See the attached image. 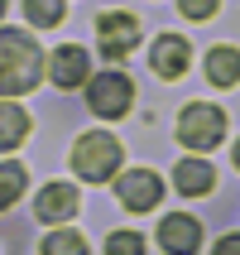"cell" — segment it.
<instances>
[{"mask_svg":"<svg viewBox=\"0 0 240 255\" xmlns=\"http://www.w3.org/2000/svg\"><path fill=\"white\" fill-rule=\"evenodd\" d=\"M43 77V58L39 43L29 39L24 29H0V101L34 92Z\"/></svg>","mask_w":240,"mask_h":255,"instance_id":"1","label":"cell"},{"mask_svg":"<svg viewBox=\"0 0 240 255\" xmlns=\"http://www.w3.org/2000/svg\"><path fill=\"white\" fill-rule=\"evenodd\" d=\"M72 169L82 173L86 183L115 178V169H120V140L106 135V130H86L82 140L72 144Z\"/></svg>","mask_w":240,"mask_h":255,"instance_id":"2","label":"cell"},{"mask_svg":"<svg viewBox=\"0 0 240 255\" xmlns=\"http://www.w3.org/2000/svg\"><path fill=\"white\" fill-rule=\"evenodd\" d=\"M178 140H183L187 149H216V144L226 140V111H221V106H207V101L187 106V111L178 116Z\"/></svg>","mask_w":240,"mask_h":255,"instance_id":"3","label":"cell"},{"mask_svg":"<svg viewBox=\"0 0 240 255\" xmlns=\"http://www.w3.org/2000/svg\"><path fill=\"white\" fill-rule=\"evenodd\" d=\"M130 101H135V82H130L125 72H96V77H86V106L101 116V121H115V116L130 111Z\"/></svg>","mask_w":240,"mask_h":255,"instance_id":"4","label":"cell"},{"mask_svg":"<svg viewBox=\"0 0 240 255\" xmlns=\"http://www.w3.org/2000/svg\"><path fill=\"white\" fill-rule=\"evenodd\" d=\"M115 198L125 212H154L159 198H163V183H159L154 169H125L115 178Z\"/></svg>","mask_w":240,"mask_h":255,"instance_id":"5","label":"cell"},{"mask_svg":"<svg viewBox=\"0 0 240 255\" xmlns=\"http://www.w3.org/2000/svg\"><path fill=\"white\" fill-rule=\"evenodd\" d=\"M96 39H101V53L115 63V58L135 53L140 24H135V14H125V10H106V14H96Z\"/></svg>","mask_w":240,"mask_h":255,"instance_id":"6","label":"cell"},{"mask_svg":"<svg viewBox=\"0 0 240 255\" xmlns=\"http://www.w3.org/2000/svg\"><path fill=\"white\" fill-rule=\"evenodd\" d=\"M48 82L63 87V92H72V87L86 82V48H82V43H63V48H53V58H48Z\"/></svg>","mask_w":240,"mask_h":255,"instance_id":"7","label":"cell"},{"mask_svg":"<svg viewBox=\"0 0 240 255\" xmlns=\"http://www.w3.org/2000/svg\"><path fill=\"white\" fill-rule=\"evenodd\" d=\"M187 63H192V48H187V39H178V34H159V39H154L149 68H154L163 82L183 77V72H187Z\"/></svg>","mask_w":240,"mask_h":255,"instance_id":"8","label":"cell"},{"mask_svg":"<svg viewBox=\"0 0 240 255\" xmlns=\"http://www.w3.org/2000/svg\"><path fill=\"white\" fill-rule=\"evenodd\" d=\"M159 246L168 255H192L202 246V227H197V217H187V212H173L159 222Z\"/></svg>","mask_w":240,"mask_h":255,"instance_id":"9","label":"cell"},{"mask_svg":"<svg viewBox=\"0 0 240 255\" xmlns=\"http://www.w3.org/2000/svg\"><path fill=\"white\" fill-rule=\"evenodd\" d=\"M77 207H82V198H77L72 183H48V188H39V198H34L39 222H68V217H77Z\"/></svg>","mask_w":240,"mask_h":255,"instance_id":"10","label":"cell"},{"mask_svg":"<svg viewBox=\"0 0 240 255\" xmlns=\"http://www.w3.org/2000/svg\"><path fill=\"white\" fill-rule=\"evenodd\" d=\"M173 188H178L183 198H202V193L216 188V173H212L207 159H183V164L173 169Z\"/></svg>","mask_w":240,"mask_h":255,"instance_id":"11","label":"cell"},{"mask_svg":"<svg viewBox=\"0 0 240 255\" xmlns=\"http://www.w3.org/2000/svg\"><path fill=\"white\" fill-rule=\"evenodd\" d=\"M207 77H212V87H236L240 82V53L231 43H216L207 53Z\"/></svg>","mask_w":240,"mask_h":255,"instance_id":"12","label":"cell"},{"mask_svg":"<svg viewBox=\"0 0 240 255\" xmlns=\"http://www.w3.org/2000/svg\"><path fill=\"white\" fill-rule=\"evenodd\" d=\"M29 135V116L19 101H0V149H19Z\"/></svg>","mask_w":240,"mask_h":255,"instance_id":"13","label":"cell"},{"mask_svg":"<svg viewBox=\"0 0 240 255\" xmlns=\"http://www.w3.org/2000/svg\"><path fill=\"white\" fill-rule=\"evenodd\" d=\"M24 164H0V212L5 207H14V198L24 193Z\"/></svg>","mask_w":240,"mask_h":255,"instance_id":"14","label":"cell"},{"mask_svg":"<svg viewBox=\"0 0 240 255\" xmlns=\"http://www.w3.org/2000/svg\"><path fill=\"white\" fill-rule=\"evenodd\" d=\"M24 14L34 29H53L63 19V0H24Z\"/></svg>","mask_w":240,"mask_h":255,"instance_id":"15","label":"cell"},{"mask_svg":"<svg viewBox=\"0 0 240 255\" xmlns=\"http://www.w3.org/2000/svg\"><path fill=\"white\" fill-rule=\"evenodd\" d=\"M43 255H86V241L77 231H53V236L43 241Z\"/></svg>","mask_w":240,"mask_h":255,"instance_id":"16","label":"cell"},{"mask_svg":"<svg viewBox=\"0 0 240 255\" xmlns=\"http://www.w3.org/2000/svg\"><path fill=\"white\" fill-rule=\"evenodd\" d=\"M106 255H144V236L140 231H111Z\"/></svg>","mask_w":240,"mask_h":255,"instance_id":"17","label":"cell"},{"mask_svg":"<svg viewBox=\"0 0 240 255\" xmlns=\"http://www.w3.org/2000/svg\"><path fill=\"white\" fill-rule=\"evenodd\" d=\"M178 10H183L187 19H212V14H216V0H178Z\"/></svg>","mask_w":240,"mask_h":255,"instance_id":"18","label":"cell"},{"mask_svg":"<svg viewBox=\"0 0 240 255\" xmlns=\"http://www.w3.org/2000/svg\"><path fill=\"white\" fill-rule=\"evenodd\" d=\"M212 255H240V231H231V236H221Z\"/></svg>","mask_w":240,"mask_h":255,"instance_id":"19","label":"cell"},{"mask_svg":"<svg viewBox=\"0 0 240 255\" xmlns=\"http://www.w3.org/2000/svg\"><path fill=\"white\" fill-rule=\"evenodd\" d=\"M236 169H240V140H236Z\"/></svg>","mask_w":240,"mask_h":255,"instance_id":"20","label":"cell"},{"mask_svg":"<svg viewBox=\"0 0 240 255\" xmlns=\"http://www.w3.org/2000/svg\"><path fill=\"white\" fill-rule=\"evenodd\" d=\"M0 14H5V0H0Z\"/></svg>","mask_w":240,"mask_h":255,"instance_id":"21","label":"cell"}]
</instances>
